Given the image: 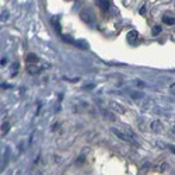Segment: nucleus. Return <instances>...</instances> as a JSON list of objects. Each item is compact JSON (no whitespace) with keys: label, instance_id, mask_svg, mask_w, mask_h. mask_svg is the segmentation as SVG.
I'll list each match as a JSON object with an SVG mask.
<instances>
[{"label":"nucleus","instance_id":"9","mask_svg":"<svg viewBox=\"0 0 175 175\" xmlns=\"http://www.w3.org/2000/svg\"><path fill=\"white\" fill-rule=\"evenodd\" d=\"M101 114H102L104 116H105L106 119H115V116H114V114H111V112H108V111H105V109H101Z\"/></svg>","mask_w":175,"mask_h":175},{"label":"nucleus","instance_id":"18","mask_svg":"<svg viewBox=\"0 0 175 175\" xmlns=\"http://www.w3.org/2000/svg\"><path fill=\"white\" fill-rule=\"evenodd\" d=\"M146 13V7H142V9H140V14H144Z\"/></svg>","mask_w":175,"mask_h":175},{"label":"nucleus","instance_id":"12","mask_svg":"<svg viewBox=\"0 0 175 175\" xmlns=\"http://www.w3.org/2000/svg\"><path fill=\"white\" fill-rule=\"evenodd\" d=\"M9 128H10V123H9V122H4L3 126H2V132H3V135H6V133L9 132Z\"/></svg>","mask_w":175,"mask_h":175},{"label":"nucleus","instance_id":"3","mask_svg":"<svg viewBox=\"0 0 175 175\" xmlns=\"http://www.w3.org/2000/svg\"><path fill=\"white\" fill-rule=\"evenodd\" d=\"M109 109H112V111H115V112H118V114H125L126 112L125 106L118 104V102H115V101H111V102H109Z\"/></svg>","mask_w":175,"mask_h":175},{"label":"nucleus","instance_id":"15","mask_svg":"<svg viewBox=\"0 0 175 175\" xmlns=\"http://www.w3.org/2000/svg\"><path fill=\"white\" fill-rule=\"evenodd\" d=\"M132 97L133 98H136V99H139V98H143V95L140 93H132Z\"/></svg>","mask_w":175,"mask_h":175},{"label":"nucleus","instance_id":"13","mask_svg":"<svg viewBox=\"0 0 175 175\" xmlns=\"http://www.w3.org/2000/svg\"><path fill=\"white\" fill-rule=\"evenodd\" d=\"M160 32H161V27H160V25H154V27H153V30H151L153 35H157V34H160Z\"/></svg>","mask_w":175,"mask_h":175},{"label":"nucleus","instance_id":"6","mask_svg":"<svg viewBox=\"0 0 175 175\" xmlns=\"http://www.w3.org/2000/svg\"><path fill=\"white\" fill-rule=\"evenodd\" d=\"M162 23L168 24V25H174L175 24V18L172 16H168V14H165L164 17H162Z\"/></svg>","mask_w":175,"mask_h":175},{"label":"nucleus","instance_id":"11","mask_svg":"<svg viewBox=\"0 0 175 175\" xmlns=\"http://www.w3.org/2000/svg\"><path fill=\"white\" fill-rule=\"evenodd\" d=\"M7 20H9V11L4 10L3 13L0 14V21H7Z\"/></svg>","mask_w":175,"mask_h":175},{"label":"nucleus","instance_id":"14","mask_svg":"<svg viewBox=\"0 0 175 175\" xmlns=\"http://www.w3.org/2000/svg\"><path fill=\"white\" fill-rule=\"evenodd\" d=\"M165 147H167V149H168L169 151L172 153V154H175V146H174V144H167Z\"/></svg>","mask_w":175,"mask_h":175},{"label":"nucleus","instance_id":"5","mask_svg":"<svg viewBox=\"0 0 175 175\" xmlns=\"http://www.w3.org/2000/svg\"><path fill=\"white\" fill-rule=\"evenodd\" d=\"M97 3H98V6L101 7V10L102 11H106L109 9V2L108 0H97Z\"/></svg>","mask_w":175,"mask_h":175},{"label":"nucleus","instance_id":"8","mask_svg":"<svg viewBox=\"0 0 175 175\" xmlns=\"http://www.w3.org/2000/svg\"><path fill=\"white\" fill-rule=\"evenodd\" d=\"M27 62L28 63H38V56L34 55V53H30V55L27 56Z\"/></svg>","mask_w":175,"mask_h":175},{"label":"nucleus","instance_id":"16","mask_svg":"<svg viewBox=\"0 0 175 175\" xmlns=\"http://www.w3.org/2000/svg\"><path fill=\"white\" fill-rule=\"evenodd\" d=\"M169 91H171V94L175 95V83H172L171 86H169Z\"/></svg>","mask_w":175,"mask_h":175},{"label":"nucleus","instance_id":"2","mask_svg":"<svg viewBox=\"0 0 175 175\" xmlns=\"http://www.w3.org/2000/svg\"><path fill=\"white\" fill-rule=\"evenodd\" d=\"M43 67H45V66H39L38 63H28L27 70H28V73H30V74H36V73H39Z\"/></svg>","mask_w":175,"mask_h":175},{"label":"nucleus","instance_id":"7","mask_svg":"<svg viewBox=\"0 0 175 175\" xmlns=\"http://www.w3.org/2000/svg\"><path fill=\"white\" fill-rule=\"evenodd\" d=\"M137 36H139V34H137V31H130V32L128 34V38H129V42L133 43L137 41Z\"/></svg>","mask_w":175,"mask_h":175},{"label":"nucleus","instance_id":"10","mask_svg":"<svg viewBox=\"0 0 175 175\" xmlns=\"http://www.w3.org/2000/svg\"><path fill=\"white\" fill-rule=\"evenodd\" d=\"M77 45V47H81L83 49H88V43L86 42V41H77V42H74Z\"/></svg>","mask_w":175,"mask_h":175},{"label":"nucleus","instance_id":"17","mask_svg":"<svg viewBox=\"0 0 175 175\" xmlns=\"http://www.w3.org/2000/svg\"><path fill=\"white\" fill-rule=\"evenodd\" d=\"M136 84H137L139 87H144L146 86V84H143V81H140V80H137V81H136Z\"/></svg>","mask_w":175,"mask_h":175},{"label":"nucleus","instance_id":"4","mask_svg":"<svg viewBox=\"0 0 175 175\" xmlns=\"http://www.w3.org/2000/svg\"><path fill=\"white\" fill-rule=\"evenodd\" d=\"M150 128H151V130L154 133H161L162 132V123L160 122V121H153V122L150 123Z\"/></svg>","mask_w":175,"mask_h":175},{"label":"nucleus","instance_id":"1","mask_svg":"<svg viewBox=\"0 0 175 175\" xmlns=\"http://www.w3.org/2000/svg\"><path fill=\"white\" fill-rule=\"evenodd\" d=\"M112 133L118 137V139H121V140H123V142H128V143H132V144H135L133 143V140L129 137L126 133H123V130H119V129H116V128H112Z\"/></svg>","mask_w":175,"mask_h":175}]
</instances>
